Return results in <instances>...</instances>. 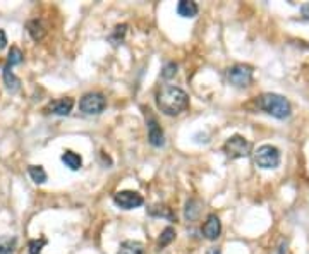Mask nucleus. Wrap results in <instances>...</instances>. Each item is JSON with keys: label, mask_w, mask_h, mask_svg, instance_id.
Listing matches in <instances>:
<instances>
[{"label": "nucleus", "mask_w": 309, "mask_h": 254, "mask_svg": "<svg viewBox=\"0 0 309 254\" xmlns=\"http://www.w3.org/2000/svg\"><path fill=\"white\" fill-rule=\"evenodd\" d=\"M74 107V100L65 97V98H60V100H55L52 102L50 105L47 107V112L48 114H53V115H69L70 110Z\"/></svg>", "instance_id": "1a4fd4ad"}, {"label": "nucleus", "mask_w": 309, "mask_h": 254, "mask_svg": "<svg viewBox=\"0 0 309 254\" xmlns=\"http://www.w3.org/2000/svg\"><path fill=\"white\" fill-rule=\"evenodd\" d=\"M23 62V52L18 47H12L9 50V55H7V65L12 67V65H18Z\"/></svg>", "instance_id": "4be33fe9"}, {"label": "nucleus", "mask_w": 309, "mask_h": 254, "mask_svg": "<svg viewBox=\"0 0 309 254\" xmlns=\"http://www.w3.org/2000/svg\"><path fill=\"white\" fill-rule=\"evenodd\" d=\"M119 254H144V245L137 240H126L120 244Z\"/></svg>", "instance_id": "4468645a"}, {"label": "nucleus", "mask_w": 309, "mask_h": 254, "mask_svg": "<svg viewBox=\"0 0 309 254\" xmlns=\"http://www.w3.org/2000/svg\"><path fill=\"white\" fill-rule=\"evenodd\" d=\"M251 149H253V144L246 139L244 136H230L223 144V151L225 155L232 160H239V158H248L251 155Z\"/></svg>", "instance_id": "7ed1b4c3"}, {"label": "nucleus", "mask_w": 309, "mask_h": 254, "mask_svg": "<svg viewBox=\"0 0 309 254\" xmlns=\"http://www.w3.org/2000/svg\"><path fill=\"white\" fill-rule=\"evenodd\" d=\"M256 105L260 110L266 112L268 115L275 119H289L292 115V105L285 97L278 93H263L256 100Z\"/></svg>", "instance_id": "f03ea898"}, {"label": "nucleus", "mask_w": 309, "mask_h": 254, "mask_svg": "<svg viewBox=\"0 0 309 254\" xmlns=\"http://www.w3.org/2000/svg\"><path fill=\"white\" fill-rule=\"evenodd\" d=\"M18 239L12 235H2L0 237V254H14Z\"/></svg>", "instance_id": "dca6fc26"}, {"label": "nucleus", "mask_w": 309, "mask_h": 254, "mask_svg": "<svg viewBox=\"0 0 309 254\" xmlns=\"http://www.w3.org/2000/svg\"><path fill=\"white\" fill-rule=\"evenodd\" d=\"M7 47V36H6V31L0 30V50H4Z\"/></svg>", "instance_id": "393cba45"}, {"label": "nucleus", "mask_w": 309, "mask_h": 254, "mask_svg": "<svg viewBox=\"0 0 309 254\" xmlns=\"http://www.w3.org/2000/svg\"><path fill=\"white\" fill-rule=\"evenodd\" d=\"M208 254H220V249H211V251H208Z\"/></svg>", "instance_id": "bb28decb"}, {"label": "nucleus", "mask_w": 309, "mask_h": 254, "mask_svg": "<svg viewBox=\"0 0 309 254\" xmlns=\"http://www.w3.org/2000/svg\"><path fill=\"white\" fill-rule=\"evenodd\" d=\"M28 174H29V177L33 179V181L36 182V184H45L47 182V172H45V168L43 166H40V165H31L28 168Z\"/></svg>", "instance_id": "f3484780"}, {"label": "nucleus", "mask_w": 309, "mask_h": 254, "mask_svg": "<svg viewBox=\"0 0 309 254\" xmlns=\"http://www.w3.org/2000/svg\"><path fill=\"white\" fill-rule=\"evenodd\" d=\"M114 203L122 210H134V208L143 206L144 198L136 191H119L114 194Z\"/></svg>", "instance_id": "0eeeda50"}, {"label": "nucleus", "mask_w": 309, "mask_h": 254, "mask_svg": "<svg viewBox=\"0 0 309 254\" xmlns=\"http://www.w3.org/2000/svg\"><path fill=\"white\" fill-rule=\"evenodd\" d=\"M126 33H127V24H119V26H115L114 33L108 36V40H110L114 45H119V43H122V41H124Z\"/></svg>", "instance_id": "412c9836"}, {"label": "nucleus", "mask_w": 309, "mask_h": 254, "mask_svg": "<svg viewBox=\"0 0 309 254\" xmlns=\"http://www.w3.org/2000/svg\"><path fill=\"white\" fill-rule=\"evenodd\" d=\"M62 161H64L65 166H69L70 170H79L83 165V160L81 156L78 155V153L74 151H65L64 155H62Z\"/></svg>", "instance_id": "2eb2a0df"}, {"label": "nucleus", "mask_w": 309, "mask_h": 254, "mask_svg": "<svg viewBox=\"0 0 309 254\" xmlns=\"http://www.w3.org/2000/svg\"><path fill=\"white\" fill-rule=\"evenodd\" d=\"M157 107L160 108L162 114L175 117L189 107V97L177 86H164L157 95Z\"/></svg>", "instance_id": "f257e3e1"}, {"label": "nucleus", "mask_w": 309, "mask_h": 254, "mask_svg": "<svg viewBox=\"0 0 309 254\" xmlns=\"http://www.w3.org/2000/svg\"><path fill=\"white\" fill-rule=\"evenodd\" d=\"M26 30L29 33V36H31L35 41H41L45 38V35H47V30H45V26L41 24V21L38 19H31L26 23Z\"/></svg>", "instance_id": "9b49d317"}, {"label": "nucleus", "mask_w": 309, "mask_h": 254, "mask_svg": "<svg viewBox=\"0 0 309 254\" xmlns=\"http://www.w3.org/2000/svg\"><path fill=\"white\" fill-rule=\"evenodd\" d=\"M199 7L196 2H191V0H181L177 4V14L182 16V18H194L198 14Z\"/></svg>", "instance_id": "f8f14e48"}, {"label": "nucleus", "mask_w": 309, "mask_h": 254, "mask_svg": "<svg viewBox=\"0 0 309 254\" xmlns=\"http://www.w3.org/2000/svg\"><path fill=\"white\" fill-rule=\"evenodd\" d=\"M254 163L265 170L277 168L280 165V149L271 144H263L254 151Z\"/></svg>", "instance_id": "20e7f679"}, {"label": "nucleus", "mask_w": 309, "mask_h": 254, "mask_svg": "<svg viewBox=\"0 0 309 254\" xmlns=\"http://www.w3.org/2000/svg\"><path fill=\"white\" fill-rule=\"evenodd\" d=\"M174 239H175V230H174V228L172 227L164 228V230H162V234H160V239H158V247H160V249L167 247V245L172 242Z\"/></svg>", "instance_id": "aec40b11"}, {"label": "nucleus", "mask_w": 309, "mask_h": 254, "mask_svg": "<svg viewBox=\"0 0 309 254\" xmlns=\"http://www.w3.org/2000/svg\"><path fill=\"white\" fill-rule=\"evenodd\" d=\"M107 100L102 93H86L79 100V110L86 115H98L105 110Z\"/></svg>", "instance_id": "423d86ee"}, {"label": "nucleus", "mask_w": 309, "mask_h": 254, "mask_svg": "<svg viewBox=\"0 0 309 254\" xmlns=\"http://www.w3.org/2000/svg\"><path fill=\"white\" fill-rule=\"evenodd\" d=\"M302 14L309 19V4H306V6H302Z\"/></svg>", "instance_id": "a878e982"}, {"label": "nucleus", "mask_w": 309, "mask_h": 254, "mask_svg": "<svg viewBox=\"0 0 309 254\" xmlns=\"http://www.w3.org/2000/svg\"><path fill=\"white\" fill-rule=\"evenodd\" d=\"M148 136H149V143H151L154 148L164 146V143H165L164 131H162V127L158 126V122L154 117L148 119Z\"/></svg>", "instance_id": "9d476101"}, {"label": "nucleus", "mask_w": 309, "mask_h": 254, "mask_svg": "<svg viewBox=\"0 0 309 254\" xmlns=\"http://www.w3.org/2000/svg\"><path fill=\"white\" fill-rule=\"evenodd\" d=\"M222 234V222L216 215H210L203 225V235L208 240H216Z\"/></svg>", "instance_id": "6e6552de"}, {"label": "nucleus", "mask_w": 309, "mask_h": 254, "mask_svg": "<svg viewBox=\"0 0 309 254\" xmlns=\"http://www.w3.org/2000/svg\"><path fill=\"white\" fill-rule=\"evenodd\" d=\"M149 215H153V216H162V218H167V220H170V222H175V216L172 213V210H170L169 206H165V205H154L149 208Z\"/></svg>", "instance_id": "a211bd4d"}, {"label": "nucleus", "mask_w": 309, "mask_h": 254, "mask_svg": "<svg viewBox=\"0 0 309 254\" xmlns=\"http://www.w3.org/2000/svg\"><path fill=\"white\" fill-rule=\"evenodd\" d=\"M175 74H177V64H175V62H169V64L162 69V77L164 79H172L175 77Z\"/></svg>", "instance_id": "5701e85b"}, {"label": "nucleus", "mask_w": 309, "mask_h": 254, "mask_svg": "<svg viewBox=\"0 0 309 254\" xmlns=\"http://www.w3.org/2000/svg\"><path fill=\"white\" fill-rule=\"evenodd\" d=\"M227 77L236 88H248L253 82V67L246 64H236L227 70Z\"/></svg>", "instance_id": "39448f33"}, {"label": "nucleus", "mask_w": 309, "mask_h": 254, "mask_svg": "<svg viewBox=\"0 0 309 254\" xmlns=\"http://www.w3.org/2000/svg\"><path fill=\"white\" fill-rule=\"evenodd\" d=\"M201 203L198 201V199H189V201L186 203V210H184V215H186L187 220H196L199 215V211H201Z\"/></svg>", "instance_id": "6ab92c4d"}, {"label": "nucleus", "mask_w": 309, "mask_h": 254, "mask_svg": "<svg viewBox=\"0 0 309 254\" xmlns=\"http://www.w3.org/2000/svg\"><path fill=\"white\" fill-rule=\"evenodd\" d=\"M47 245V239H40V240H31L29 242V254H41V249Z\"/></svg>", "instance_id": "b1692460"}, {"label": "nucleus", "mask_w": 309, "mask_h": 254, "mask_svg": "<svg viewBox=\"0 0 309 254\" xmlns=\"http://www.w3.org/2000/svg\"><path fill=\"white\" fill-rule=\"evenodd\" d=\"M2 76H4V82H6V88L9 90L11 93H16V91L19 90V86H21V81L14 76V74H12V70H11L9 65H6V67H4Z\"/></svg>", "instance_id": "ddd939ff"}]
</instances>
